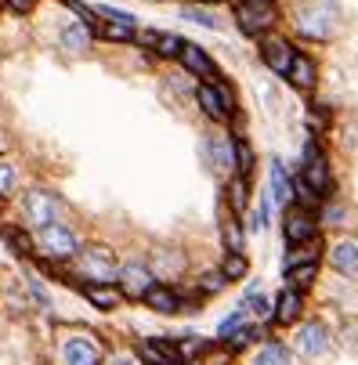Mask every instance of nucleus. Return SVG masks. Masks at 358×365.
Listing matches in <instances>:
<instances>
[{
	"instance_id": "obj_1",
	"label": "nucleus",
	"mask_w": 358,
	"mask_h": 365,
	"mask_svg": "<svg viewBox=\"0 0 358 365\" xmlns=\"http://www.w3.org/2000/svg\"><path fill=\"white\" fill-rule=\"evenodd\" d=\"M80 272H83V279H91V282H98V286H109L113 279H120L116 257H113L109 250H98V246L80 253Z\"/></svg>"
},
{
	"instance_id": "obj_2",
	"label": "nucleus",
	"mask_w": 358,
	"mask_h": 365,
	"mask_svg": "<svg viewBox=\"0 0 358 365\" xmlns=\"http://www.w3.org/2000/svg\"><path fill=\"white\" fill-rule=\"evenodd\" d=\"M22 206H26L29 225H36L40 232L51 228V225H58V217H62V202L55 195H47V192H29Z\"/></svg>"
},
{
	"instance_id": "obj_3",
	"label": "nucleus",
	"mask_w": 358,
	"mask_h": 365,
	"mask_svg": "<svg viewBox=\"0 0 358 365\" xmlns=\"http://www.w3.org/2000/svg\"><path fill=\"white\" fill-rule=\"evenodd\" d=\"M293 347H297L300 358H322L329 351V329L322 322H300L297 336H293Z\"/></svg>"
},
{
	"instance_id": "obj_4",
	"label": "nucleus",
	"mask_w": 358,
	"mask_h": 365,
	"mask_svg": "<svg viewBox=\"0 0 358 365\" xmlns=\"http://www.w3.org/2000/svg\"><path fill=\"white\" fill-rule=\"evenodd\" d=\"M261 58H265V66H268L272 73L290 76L297 51H293V43H290L286 36H275V33H272V36H265V40H261Z\"/></svg>"
},
{
	"instance_id": "obj_5",
	"label": "nucleus",
	"mask_w": 358,
	"mask_h": 365,
	"mask_svg": "<svg viewBox=\"0 0 358 365\" xmlns=\"http://www.w3.org/2000/svg\"><path fill=\"white\" fill-rule=\"evenodd\" d=\"M297 174H300L304 181H308L319 195L329 188V167H326V155L319 152V145H315V141L304 145V163L297 167Z\"/></svg>"
},
{
	"instance_id": "obj_6",
	"label": "nucleus",
	"mask_w": 358,
	"mask_h": 365,
	"mask_svg": "<svg viewBox=\"0 0 358 365\" xmlns=\"http://www.w3.org/2000/svg\"><path fill=\"white\" fill-rule=\"evenodd\" d=\"M282 235L290 246H308V242H319V225L308 210H286Z\"/></svg>"
},
{
	"instance_id": "obj_7",
	"label": "nucleus",
	"mask_w": 358,
	"mask_h": 365,
	"mask_svg": "<svg viewBox=\"0 0 358 365\" xmlns=\"http://www.w3.org/2000/svg\"><path fill=\"white\" fill-rule=\"evenodd\" d=\"M120 293L123 297H131V300H145V293L156 286V275H152L145 264H138V260H131V264H123L120 268Z\"/></svg>"
},
{
	"instance_id": "obj_8",
	"label": "nucleus",
	"mask_w": 358,
	"mask_h": 365,
	"mask_svg": "<svg viewBox=\"0 0 358 365\" xmlns=\"http://www.w3.org/2000/svg\"><path fill=\"white\" fill-rule=\"evenodd\" d=\"M40 246L47 250V257H55V260H66V257H80V242L76 235L66 228V225H51L40 232Z\"/></svg>"
},
{
	"instance_id": "obj_9",
	"label": "nucleus",
	"mask_w": 358,
	"mask_h": 365,
	"mask_svg": "<svg viewBox=\"0 0 358 365\" xmlns=\"http://www.w3.org/2000/svg\"><path fill=\"white\" fill-rule=\"evenodd\" d=\"M297 29L304 36H315V40H326L333 33V11L329 4H315V8H304L297 15Z\"/></svg>"
},
{
	"instance_id": "obj_10",
	"label": "nucleus",
	"mask_w": 358,
	"mask_h": 365,
	"mask_svg": "<svg viewBox=\"0 0 358 365\" xmlns=\"http://www.w3.org/2000/svg\"><path fill=\"white\" fill-rule=\"evenodd\" d=\"M235 19H239V29L246 36H261L275 26V8H253V4H239L235 8Z\"/></svg>"
},
{
	"instance_id": "obj_11",
	"label": "nucleus",
	"mask_w": 358,
	"mask_h": 365,
	"mask_svg": "<svg viewBox=\"0 0 358 365\" xmlns=\"http://www.w3.org/2000/svg\"><path fill=\"white\" fill-rule=\"evenodd\" d=\"M62 358H66V365H98L101 361V347L91 336H69L62 344Z\"/></svg>"
},
{
	"instance_id": "obj_12",
	"label": "nucleus",
	"mask_w": 358,
	"mask_h": 365,
	"mask_svg": "<svg viewBox=\"0 0 358 365\" xmlns=\"http://www.w3.org/2000/svg\"><path fill=\"white\" fill-rule=\"evenodd\" d=\"M181 66H185L188 73L203 76V80H210V83H218V69H214L210 55H207V51H203L199 43H192V40H185V51H181Z\"/></svg>"
},
{
	"instance_id": "obj_13",
	"label": "nucleus",
	"mask_w": 358,
	"mask_h": 365,
	"mask_svg": "<svg viewBox=\"0 0 358 365\" xmlns=\"http://www.w3.org/2000/svg\"><path fill=\"white\" fill-rule=\"evenodd\" d=\"M145 307L160 311V315H178V311H181V293L174 286H160L156 282V286L145 293Z\"/></svg>"
},
{
	"instance_id": "obj_14",
	"label": "nucleus",
	"mask_w": 358,
	"mask_h": 365,
	"mask_svg": "<svg viewBox=\"0 0 358 365\" xmlns=\"http://www.w3.org/2000/svg\"><path fill=\"white\" fill-rule=\"evenodd\" d=\"M300 311H304V293L286 286L279 293V300H275V322L279 326H293V322H300Z\"/></svg>"
},
{
	"instance_id": "obj_15",
	"label": "nucleus",
	"mask_w": 358,
	"mask_h": 365,
	"mask_svg": "<svg viewBox=\"0 0 358 365\" xmlns=\"http://www.w3.org/2000/svg\"><path fill=\"white\" fill-rule=\"evenodd\" d=\"M141 358L148 365H181L174 340H141Z\"/></svg>"
},
{
	"instance_id": "obj_16",
	"label": "nucleus",
	"mask_w": 358,
	"mask_h": 365,
	"mask_svg": "<svg viewBox=\"0 0 358 365\" xmlns=\"http://www.w3.org/2000/svg\"><path fill=\"white\" fill-rule=\"evenodd\" d=\"M195 101H199V109L207 113L210 120H228V116H232L228 106H225V98H221V91H218L214 83H203V87L195 91Z\"/></svg>"
},
{
	"instance_id": "obj_17",
	"label": "nucleus",
	"mask_w": 358,
	"mask_h": 365,
	"mask_svg": "<svg viewBox=\"0 0 358 365\" xmlns=\"http://www.w3.org/2000/svg\"><path fill=\"white\" fill-rule=\"evenodd\" d=\"M329 264L344 275H358V242L354 239H344L329 250Z\"/></svg>"
},
{
	"instance_id": "obj_18",
	"label": "nucleus",
	"mask_w": 358,
	"mask_h": 365,
	"mask_svg": "<svg viewBox=\"0 0 358 365\" xmlns=\"http://www.w3.org/2000/svg\"><path fill=\"white\" fill-rule=\"evenodd\" d=\"M268 199L275 202V206H290V199H293V185L286 181V167L279 163V160H272V181H268Z\"/></svg>"
},
{
	"instance_id": "obj_19",
	"label": "nucleus",
	"mask_w": 358,
	"mask_h": 365,
	"mask_svg": "<svg viewBox=\"0 0 358 365\" xmlns=\"http://www.w3.org/2000/svg\"><path fill=\"white\" fill-rule=\"evenodd\" d=\"M319 253L322 246L319 242H308V246H290L286 260H282V275L293 272V268H304V264H319Z\"/></svg>"
},
{
	"instance_id": "obj_20",
	"label": "nucleus",
	"mask_w": 358,
	"mask_h": 365,
	"mask_svg": "<svg viewBox=\"0 0 358 365\" xmlns=\"http://www.w3.org/2000/svg\"><path fill=\"white\" fill-rule=\"evenodd\" d=\"M297 91H312L315 87V62L308 58V55H297L293 58V69H290V76H286Z\"/></svg>"
},
{
	"instance_id": "obj_21",
	"label": "nucleus",
	"mask_w": 358,
	"mask_h": 365,
	"mask_svg": "<svg viewBox=\"0 0 358 365\" xmlns=\"http://www.w3.org/2000/svg\"><path fill=\"white\" fill-rule=\"evenodd\" d=\"M221 235H225V250H228V253H242L246 232H242V225H239L235 214H225V217H221Z\"/></svg>"
},
{
	"instance_id": "obj_22",
	"label": "nucleus",
	"mask_w": 358,
	"mask_h": 365,
	"mask_svg": "<svg viewBox=\"0 0 358 365\" xmlns=\"http://www.w3.org/2000/svg\"><path fill=\"white\" fill-rule=\"evenodd\" d=\"M210 160H214V167L221 174H228L235 167V148H232L228 138H210Z\"/></svg>"
},
{
	"instance_id": "obj_23",
	"label": "nucleus",
	"mask_w": 358,
	"mask_h": 365,
	"mask_svg": "<svg viewBox=\"0 0 358 365\" xmlns=\"http://www.w3.org/2000/svg\"><path fill=\"white\" fill-rule=\"evenodd\" d=\"M83 293H87V300H91L94 307H101V311H113V307H120V300H123V293L113 289V286H87Z\"/></svg>"
},
{
	"instance_id": "obj_24",
	"label": "nucleus",
	"mask_w": 358,
	"mask_h": 365,
	"mask_svg": "<svg viewBox=\"0 0 358 365\" xmlns=\"http://www.w3.org/2000/svg\"><path fill=\"white\" fill-rule=\"evenodd\" d=\"M290 347L286 344H279V340H268L261 351H257V358H253V365H290Z\"/></svg>"
},
{
	"instance_id": "obj_25",
	"label": "nucleus",
	"mask_w": 358,
	"mask_h": 365,
	"mask_svg": "<svg viewBox=\"0 0 358 365\" xmlns=\"http://www.w3.org/2000/svg\"><path fill=\"white\" fill-rule=\"evenodd\" d=\"M62 43H66V51H87V43H91V29L83 26V22H69L66 29H62Z\"/></svg>"
},
{
	"instance_id": "obj_26",
	"label": "nucleus",
	"mask_w": 358,
	"mask_h": 365,
	"mask_svg": "<svg viewBox=\"0 0 358 365\" xmlns=\"http://www.w3.org/2000/svg\"><path fill=\"white\" fill-rule=\"evenodd\" d=\"M228 202H232V214H242L250 206V185L246 178H232L228 181Z\"/></svg>"
},
{
	"instance_id": "obj_27",
	"label": "nucleus",
	"mask_w": 358,
	"mask_h": 365,
	"mask_svg": "<svg viewBox=\"0 0 358 365\" xmlns=\"http://www.w3.org/2000/svg\"><path fill=\"white\" fill-rule=\"evenodd\" d=\"M221 275H225L228 282L246 279V275H250V260H246L242 253H228V257H225V264H221Z\"/></svg>"
},
{
	"instance_id": "obj_28",
	"label": "nucleus",
	"mask_w": 358,
	"mask_h": 365,
	"mask_svg": "<svg viewBox=\"0 0 358 365\" xmlns=\"http://www.w3.org/2000/svg\"><path fill=\"white\" fill-rule=\"evenodd\" d=\"M315 279H319V264H304V268L286 272V286L290 289H304V286H312Z\"/></svg>"
},
{
	"instance_id": "obj_29",
	"label": "nucleus",
	"mask_w": 358,
	"mask_h": 365,
	"mask_svg": "<svg viewBox=\"0 0 358 365\" xmlns=\"http://www.w3.org/2000/svg\"><path fill=\"white\" fill-rule=\"evenodd\" d=\"M174 347H178L181 358H192V354H207L210 351V340H203V336H181V340H174Z\"/></svg>"
},
{
	"instance_id": "obj_30",
	"label": "nucleus",
	"mask_w": 358,
	"mask_h": 365,
	"mask_svg": "<svg viewBox=\"0 0 358 365\" xmlns=\"http://www.w3.org/2000/svg\"><path fill=\"white\" fill-rule=\"evenodd\" d=\"M232 148H235V163H239L242 178H250V170H253V148L242 138H232Z\"/></svg>"
},
{
	"instance_id": "obj_31",
	"label": "nucleus",
	"mask_w": 358,
	"mask_h": 365,
	"mask_svg": "<svg viewBox=\"0 0 358 365\" xmlns=\"http://www.w3.org/2000/svg\"><path fill=\"white\" fill-rule=\"evenodd\" d=\"M246 315H250L246 307H235L232 315H228V319H225V322L218 326V336H221V340H228V336H232L235 329H242V326H246Z\"/></svg>"
},
{
	"instance_id": "obj_32",
	"label": "nucleus",
	"mask_w": 358,
	"mask_h": 365,
	"mask_svg": "<svg viewBox=\"0 0 358 365\" xmlns=\"http://www.w3.org/2000/svg\"><path fill=\"white\" fill-rule=\"evenodd\" d=\"M4 242H8V246H11L19 257L33 253V242H29V235H26V232H19V228H11V225L4 228Z\"/></svg>"
},
{
	"instance_id": "obj_33",
	"label": "nucleus",
	"mask_w": 358,
	"mask_h": 365,
	"mask_svg": "<svg viewBox=\"0 0 358 365\" xmlns=\"http://www.w3.org/2000/svg\"><path fill=\"white\" fill-rule=\"evenodd\" d=\"M156 51H160L163 58H181L185 40H181V36H174V33H163V36H160V43H156Z\"/></svg>"
},
{
	"instance_id": "obj_34",
	"label": "nucleus",
	"mask_w": 358,
	"mask_h": 365,
	"mask_svg": "<svg viewBox=\"0 0 358 365\" xmlns=\"http://www.w3.org/2000/svg\"><path fill=\"white\" fill-rule=\"evenodd\" d=\"M101 36L106 40H134V26L131 22H109V26H101Z\"/></svg>"
},
{
	"instance_id": "obj_35",
	"label": "nucleus",
	"mask_w": 358,
	"mask_h": 365,
	"mask_svg": "<svg viewBox=\"0 0 358 365\" xmlns=\"http://www.w3.org/2000/svg\"><path fill=\"white\" fill-rule=\"evenodd\" d=\"M228 286V279L221 275V272H214V275H203L199 279V297H210V293H221Z\"/></svg>"
},
{
	"instance_id": "obj_36",
	"label": "nucleus",
	"mask_w": 358,
	"mask_h": 365,
	"mask_svg": "<svg viewBox=\"0 0 358 365\" xmlns=\"http://www.w3.org/2000/svg\"><path fill=\"white\" fill-rule=\"evenodd\" d=\"M181 15H185V19H192V22H199V26H207V29H218V19H214V15H207L203 8H192V4H188V8H181Z\"/></svg>"
},
{
	"instance_id": "obj_37",
	"label": "nucleus",
	"mask_w": 358,
	"mask_h": 365,
	"mask_svg": "<svg viewBox=\"0 0 358 365\" xmlns=\"http://www.w3.org/2000/svg\"><path fill=\"white\" fill-rule=\"evenodd\" d=\"M322 221H326V225H344V206H326Z\"/></svg>"
},
{
	"instance_id": "obj_38",
	"label": "nucleus",
	"mask_w": 358,
	"mask_h": 365,
	"mask_svg": "<svg viewBox=\"0 0 358 365\" xmlns=\"http://www.w3.org/2000/svg\"><path fill=\"white\" fill-rule=\"evenodd\" d=\"M11 185H15V170L8 163H0V192H8Z\"/></svg>"
},
{
	"instance_id": "obj_39",
	"label": "nucleus",
	"mask_w": 358,
	"mask_h": 365,
	"mask_svg": "<svg viewBox=\"0 0 358 365\" xmlns=\"http://www.w3.org/2000/svg\"><path fill=\"white\" fill-rule=\"evenodd\" d=\"M8 4H11L15 11H29V4H33V0H8Z\"/></svg>"
},
{
	"instance_id": "obj_40",
	"label": "nucleus",
	"mask_w": 358,
	"mask_h": 365,
	"mask_svg": "<svg viewBox=\"0 0 358 365\" xmlns=\"http://www.w3.org/2000/svg\"><path fill=\"white\" fill-rule=\"evenodd\" d=\"M242 4H253V8H275V0H242Z\"/></svg>"
},
{
	"instance_id": "obj_41",
	"label": "nucleus",
	"mask_w": 358,
	"mask_h": 365,
	"mask_svg": "<svg viewBox=\"0 0 358 365\" xmlns=\"http://www.w3.org/2000/svg\"><path fill=\"white\" fill-rule=\"evenodd\" d=\"M113 365H134V361H131V358H116Z\"/></svg>"
},
{
	"instance_id": "obj_42",
	"label": "nucleus",
	"mask_w": 358,
	"mask_h": 365,
	"mask_svg": "<svg viewBox=\"0 0 358 365\" xmlns=\"http://www.w3.org/2000/svg\"><path fill=\"white\" fill-rule=\"evenodd\" d=\"M195 4H218V0H195Z\"/></svg>"
}]
</instances>
